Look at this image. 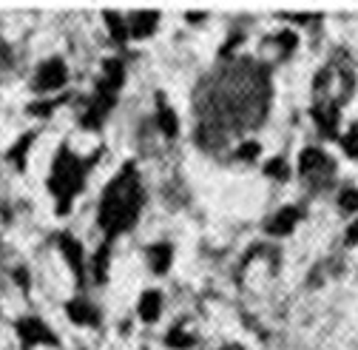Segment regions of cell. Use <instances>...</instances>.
I'll use <instances>...</instances> for the list:
<instances>
[{"mask_svg": "<svg viewBox=\"0 0 358 350\" xmlns=\"http://www.w3.org/2000/svg\"><path fill=\"white\" fill-rule=\"evenodd\" d=\"M242 160H254V157H259V143H254V139H247V143H242L239 146V151H236Z\"/></svg>", "mask_w": 358, "mask_h": 350, "instance_id": "obj_13", "label": "cell"}, {"mask_svg": "<svg viewBox=\"0 0 358 350\" xmlns=\"http://www.w3.org/2000/svg\"><path fill=\"white\" fill-rule=\"evenodd\" d=\"M267 174H270V177H288V165H284V160H270L267 162V168H265Z\"/></svg>", "mask_w": 358, "mask_h": 350, "instance_id": "obj_14", "label": "cell"}, {"mask_svg": "<svg viewBox=\"0 0 358 350\" xmlns=\"http://www.w3.org/2000/svg\"><path fill=\"white\" fill-rule=\"evenodd\" d=\"M65 80H68L65 63L63 60H49V63H43V68L38 72V80H34V86H38V91H54L60 86H65Z\"/></svg>", "mask_w": 358, "mask_h": 350, "instance_id": "obj_2", "label": "cell"}, {"mask_svg": "<svg viewBox=\"0 0 358 350\" xmlns=\"http://www.w3.org/2000/svg\"><path fill=\"white\" fill-rule=\"evenodd\" d=\"M159 128H162L165 137H176V131H179L176 114H173L168 106H162V100H159Z\"/></svg>", "mask_w": 358, "mask_h": 350, "instance_id": "obj_9", "label": "cell"}, {"mask_svg": "<svg viewBox=\"0 0 358 350\" xmlns=\"http://www.w3.org/2000/svg\"><path fill=\"white\" fill-rule=\"evenodd\" d=\"M338 202H341L344 211H355V208H358V191L355 188H344L341 197H338Z\"/></svg>", "mask_w": 358, "mask_h": 350, "instance_id": "obj_12", "label": "cell"}, {"mask_svg": "<svg viewBox=\"0 0 358 350\" xmlns=\"http://www.w3.org/2000/svg\"><path fill=\"white\" fill-rule=\"evenodd\" d=\"M344 242H347V245H355V242H358V220H355V222L347 228V234H344Z\"/></svg>", "mask_w": 358, "mask_h": 350, "instance_id": "obj_15", "label": "cell"}, {"mask_svg": "<svg viewBox=\"0 0 358 350\" xmlns=\"http://www.w3.org/2000/svg\"><path fill=\"white\" fill-rule=\"evenodd\" d=\"M327 157L325 154H321L318 149H307L304 154H302V160H299V171L302 174H310L313 168H321V162H325Z\"/></svg>", "mask_w": 358, "mask_h": 350, "instance_id": "obj_10", "label": "cell"}, {"mask_svg": "<svg viewBox=\"0 0 358 350\" xmlns=\"http://www.w3.org/2000/svg\"><path fill=\"white\" fill-rule=\"evenodd\" d=\"M63 251H65L68 265L75 268V273L80 276V273H83V251H80V242L71 239V236H63Z\"/></svg>", "mask_w": 358, "mask_h": 350, "instance_id": "obj_6", "label": "cell"}, {"mask_svg": "<svg viewBox=\"0 0 358 350\" xmlns=\"http://www.w3.org/2000/svg\"><path fill=\"white\" fill-rule=\"evenodd\" d=\"M341 146H344V151H347L352 160H358V128H352V131H347V134H344Z\"/></svg>", "mask_w": 358, "mask_h": 350, "instance_id": "obj_11", "label": "cell"}, {"mask_svg": "<svg viewBox=\"0 0 358 350\" xmlns=\"http://www.w3.org/2000/svg\"><path fill=\"white\" fill-rule=\"evenodd\" d=\"M159 307H162V296L157 291H148V294L139 296V317L146 319V322H157Z\"/></svg>", "mask_w": 358, "mask_h": 350, "instance_id": "obj_4", "label": "cell"}, {"mask_svg": "<svg viewBox=\"0 0 358 350\" xmlns=\"http://www.w3.org/2000/svg\"><path fill=\"white\" fill-rule=\"evenodd\" d=\"M302 220V211L299 208H284V211H279L273 220H270V225H267V231L270 234H290L293 228H296V222Z\"/></svg>", "mask_w": 358, "mask_h": 350, "instance_id": "obj_3", "label": "cell"}, {"mask_svg": "<svg viewBox=\"0 0 358 350\" xmlns=\"http://www.w3.org/2000/svg\"><path fill=\"white\" fill-rule=\"evenodd\" d=\"M68 317L75 319V322H97V310H91L86 302H71L68 305Z\"/></svg>", "mask_w": 358, "mask_h": 350, "instance_id": "obj_7", "label": "cell"}, {"mask_svg": "<svg viewBox=\"0 0 358 350\" xmlns=\"http://www.w3.org/2000/svg\"><path fill=\"white\" fill-rule=\"evenodd\" d=\"M171 265V245H154L151 248V268L157 273H162Z\"/></svg>", "mask_w": 358, "mask_h": 350, "instance_id": "obj_8", "label": "cell"}, {"mask_svg": "<svg viewBox=\"0 0 358 350\" xmlns=\"http://www.w3.org/2000/svg\"><path fill=\"white\" fill-rule=\"evenodd\" d=\"M139 199H142L139 180H137V174L131 168H125L123 177H117L102 197V208H100L102 228H109L111 234L128 228L139 214Z\"/></svg>", "mask_w": 358, "mask_h": 350, "instance_id": "obj_1", "label": "cell"}, {"mask_svg": "<svg viewBox=\"0 0 358 350\" xmlns=\"http://www.w3.org/2000/svg\"><path fill=\"white\" fill-rule=\"evenodd\" d=\"M157 20H159L157 12H139V15H134L131 34H134V38H148V34H154V29H157Z\"/></svg>", "mask_w": 358, "mask_h": 350, "instance_id": "obj_5", "label": "cell"}]
</instances>
